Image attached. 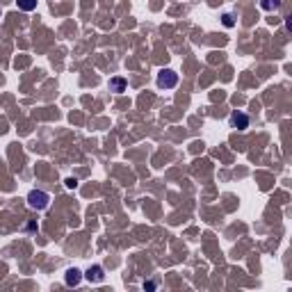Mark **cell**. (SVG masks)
<instances>
[{"instance_id": "6da1fadb", "label": "cell", "mask_w": 292, "mask_h": 292, "mask_svg": "<svg viewBox=\"0 0 292 292\" xmlns=\"http://www.w3.org/2000/svg\"><path fill=\"white\" fill-rule=\"evenodd\" d=\"M50 203V196L46 194V192H42V189H32L28 194V206L35 210H46Z\"/></svg>"}, {"instance_id": "277c9868", "label": "cell", "mask_w": 292, "mask_h": 292, "mask_svg": "<svg viewBox=\"0 0 292 292\" xmlns=\"http://www.w3.org/2000/svg\"><path fill=\"white\" fill-rule=\"evenodd\" d=\"M84 278H87V281H91V283H101V281L105 278L103 267H101V265H94V267H89V270H87V274H84Z\"/></svg>"}, {"instance_id": "ba28073f", "label": "cell", "mask_w": 292, "mask_h": 292, "mask_svg": "<svg viewBox=\"0 0 292 292\" xmlns=\"http://www.w3.org/2000/svg\"><path fill=\"white\" fill-rule=\"evenodd\" d=\"M16 5L21 12H32L37 7V0H16Z\"/></svg>"}, {"instance_id": "9c48e42d", "label": "cell", "mask_w": 292, "mask_h": 292, "mask_svg": "<svg viewBox=\"0 0 292 292\" xmlns=\"http://www.w3.org/2000/svg\"><path fill=\"white\" fill-rule=\"evenodd\" d=\"M222 23L226 25V28H233V25H235V21H233V16H230V14H224L222 16Z\"/></svg>"}, {"instance_id": "30bf717a", "label": "cell", "mask_w": 292, "mask_h": 292, "mask_svg": "<svg viewBox=\"0 0 292 292\" xmlns=\"http://www.w3.org/2000/svg\"><path fill=\"white\" fill-rule=\"evenodd\" d=\"M76 185H78V181H76V178H66V188H69V189H73V188H76Z\"/></svg>"}, {"instance_id": "52a82bcc", "label": "cell", "mask_w": 292, "mask_h": 292, "mask_svg": "<svg viewBox=\"0 0 292 292\" xmlns=\"http://www.w3.org/2000/svg\"><path fill=\"white\" fill-rule=\"evenodd\" d=\"M110 89L117 91V94L125 91V80H124V78H112V80H110Z\"/></svg>"}, {"instance_id": "5b68a950", "label": "cell", "mask_w": 292, "mask_h": 292, "mask_svg": "<svg viewBox=\"0 0 292 292\" xmlns=\"http://www.w3.org/2000/svg\"><path fill=\"white\" fill-rule=\"evenodd\" d=\"M64 281H66V285H78L80 281H83V271L76 270V267H71V270H66V276H64Z\"/></svg>"}, {"instance_id": "8992f818", "label": "cell", "mask_w": 292, "mask_h": 292, "mask_svg": "<svg viewBox=\"0 0 292 292\" xmlns=\"http://www.w3.org/2000/svg\"><path fill=\"white\" fill-rule=\"evenodd\" d=\"M260 7L265 12H276V9H281V0H260Z\"/></svg>"}, {"instance_id": "7a4b0ae2", "label": "cell", "mask_w": 292, "mask_h": 292, "mask_svg": "<svg viewBox=\"0 0 292 292\" xmlns=\"http://www.w3.org/2000/svg\"><path fill=\"white\" fill-rule=\"evenodd\" d=\"M176 84H178V73L171 69H162L158 73V87L160 89H174Z\"/></svg>"}, {"instance_id": "3957f363", "label": "cell", "mask_w": 292, "mask_h": 292, "mask_svg": "<svg viewBox=\"0 0 292 292\" xmlns=\"http://www.w3.org/2000/svg\"><path fill=\"white\" fill-rule=\"evenodd\" d=\"M230 125H233V128H237V130H247V128H249V117H247V114H244V112H233V114H230Z\"/></svg>"}]
</instances>
